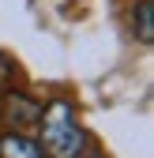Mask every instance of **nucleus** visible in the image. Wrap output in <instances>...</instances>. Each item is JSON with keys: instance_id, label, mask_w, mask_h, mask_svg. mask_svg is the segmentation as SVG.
Masks as SVG:
<instances>
[{"instance_id": "39448f33", "label": "nucleus", "mask_w": 154, "mask_h": 158, "mask_svg": "<svg viewBox=\"0 0 154 158\" xmlns=\"http://www.w3.org/2000/svg\"><path fill=\"white\" fill-rule=\"evenodd\" d=\"M15 87V60L0 53V90H11Z\"/></svg>"}, {"instance_id": "20e7f679", "label": "nucleus", "mask_w": 154, "mask_h": 158, "mask_svg": "<svg viewBox=\"0 0 154 158\" xmlns=\"http://www.w3.org/2000/svg\"><path fill=\"white\" fill-rule=\"evenodd\" d=\"M132 23H136V34L139 42H154V0H139L136 11H132Z\"/></svg>"}, {"instance_id": "f03ea898", "label": "nucleus", "mask_w": 154, "mask_h": 158, "mask_svg": "<svg viewBox=\"0 0 154 158\" xmlns=\"http://www.w3.org/2000/svg\"><path fill=\"white\" fill-rule=\"evenodd\" d=\"M0 106H4V117L11 124H30V121H38V113H42V106H38L30 94L15 90V87L4 90V102H0Z\"/></svg>"}, {"instance_id": "f257e3e1", "label": "nucleus", "mask_w": 154, "mask_h": 158, "mask_svg": "<svg viewBox=\"0 0 154 158\" xmlns=\"http://www.w3.org/2000/svg\"><path fill=\"white\" fill-rule=\"evenodd\" d=\"M42 151H49L53 158H83L87 151V132L75 121V106L68 98L49 102L42 113Z\"/></svg>"}, {"instance_id": "7ed1b4c3", "label": "nucleus", "mask_w": 154, "mask_h": 158, "mask_svg": "<svg viewBox=\"0 0 154 158\" xmlns=\"http://www.w3.org/2000/svg\"><path fill=\"white\" fill-rule=\"evenodd\" d=\"M0 158H45V151H42V143H34L30 135L8 132L4 139H0Z\"/></svg>"}]
</instances>
